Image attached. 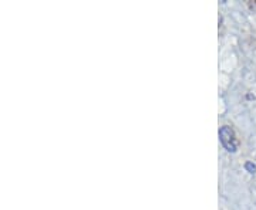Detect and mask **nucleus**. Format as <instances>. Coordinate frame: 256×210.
I'll list each match as a JSON object with an SVG mask.
<instances>
[{
	"label": "nucleus",
	"mask_w": 256,
	"mask_h": 210,
	"mask_svg": "<svg viewBox=\"0 0 256 210\" xmlns=\"http://www.w3.org/2000/svg\"><path fill=\"white\" fill-rule=\"evenodd\" d=\"M219 139H221V144L224 145V148L228 152H236L238 149V142H236V138H235V132L232 128L229 126H222L219 129Z\"/></svg>",
	"instance_id": "f257e3e1"
},
{
	"label": "nucleus",
	"mask_w": 256,
	"mask_h": 210,
	"mask_svg": "<svg viewBox=\"0 0 256 210\" xmlns=\"http://www.w3.org/2000/svg\"><path fill=\"white\" fill-rule=\"evenodd\" d=\"M245 168L246 170L249 172V173H255V170H256V166L254 165V163H251V162H248L245 165Z\"/></svg>",
	"instance_id": "f03ea898"
}]
</instances>
